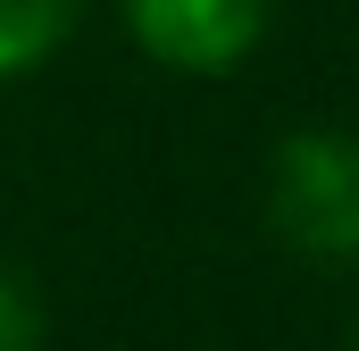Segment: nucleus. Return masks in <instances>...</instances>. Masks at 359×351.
<instances>
[{
	"mask_svg": "<svg viewBox=\"0 0 359 351\" xmlns=\"http://www.w3.org/2000/svg\"><path fill=\"white\" fill-rule=\"evenodd\" d=\"M126 34L176 76H226L259 51L268 0H126Z\"/></svg>",
	"mask_w": 359,
	"mask_h": 351,
	"instance_id": "nucleus-2",
	"label": "nucleus"
},
{
	"mask_svg": "<svg viewBox=\"0 0 359 351\" xmlns=\"http://www.w3.org/2000/svg\"><path fill=\"white\" fill-rule=\"evenodd\" d=\"M268 226L309 267H359V134L309 126L268 159Z\"/></svg>",
	"mask_w": 359,
	"mask_h": 351,
	"instance_id": "nucleus-1",
	"label": "nucleus"
},
{
	"mask_svg": "<svg viewBox=\"0 0 359 351\" xmlns=\"http://www.w3.org/2000/svg\"><path fill=\"white\" fill-rule=\"evenodd\" d=\"M42 335H50V318H42L34 276L0 260V351H42Z\"/></svg>",
	"mask_w": 359,
	"mask_h": 351,
	"instance_id": "nucleus-4",
	"label": "nucleus"
},
{
	"mask_svg": "<svg viewBox=\"0 0 359 351\" xmlns=\"http://www.w3.org/2000/svg\"><path fill=\"white\" fill-rule=\"evenodd\" d=\"M76 17H84V0H0V84L34 76L76 34Z\"/></svg>",
	"mask_w": 359,
	"mask_h": 351,
	"instance_id": "nucleus-3",
	"label": "nucleus"
}]
</instances>
